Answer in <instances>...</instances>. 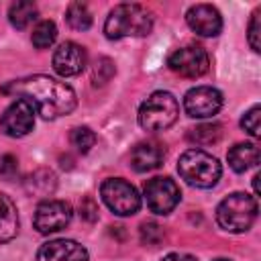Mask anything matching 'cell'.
Here are the masks:
<instances>
[{
  "label": "cell",
  "mask_w": 261,
  "mask_h": 261,
  "mask_svg": "<svg viewBox=\"0 0 261 261\" xmlns=\"http://www.w3.org/2000/svg\"><path fill=\"white\" fill-rule=\"evenodd\" d=\"M2 92L29 100L33 104L35 112H39L47 120H53V118L73 112V108L77 104L75 92L71 86H67L65 82H59L55 77L43 75V73L8 82L2 88Z\"/></svg>",
  "instance_id": "obj_1"
},
{
  "label": "cell",
  "mask_w": 261,
  "mask_h": 261,
  "mask_svg": "<svg viewBox=\"0 0 261 261\" xmlns=\"http://www.w3.org/2000/svg\"><path fill=\"white\" fill-rule=\"evenodd\" d=\"M153 29L151 12L141 4H118L114 6L104 22V35L110 41L124 37H145Z\"/></svg>",
  "instance_id": "obj_2"
},
{
  "label": "cell",
  "mask_w": 261,
  "mask_h": 261,
  "mask_svg": "<svg viewBox=\"0 0 261 261\" xmlns=\"http://www.w3.org/2000/svg\"><path fill=\"white\" fill-rule=\"evenodd\" d=\"M177 171L186 184L200 190L214 188L222 175L218 159L202 149H188L186 153H181L177 161Z\"/></svg>",
  "instance_id": "obj_3"
},
{
  "label": "cell",
  "mask_w": 261,
  "mask_h": 261,
  "mask_svg": "<svg viewBox=\"0 0 261 261\" xmlns=\"http://www.w3.org/2000/svg\"><path fill=\"white\" fill-rule=\"evenodd\" d=\"M257 200L245 192H234L226 196L216 208V222L228 232H245L257 220Z\"/></svg>",
  "instance_id": "obj_4"
},
{
  "label": "cell",
  "mask_w": 261,
  "mask_h": 261,
  "mask_svg": "<svg viewBox=\"0 0 261 261\" xmlns=\"http://www.w3.org/2000/svg\"><path fill=\"white\" fill-rule=\"evenodd\" d=\"M179 116V104L173 94L157 90L139 106V124L145 130H165Z\"/></svg>",
  "instance_id": "obj_5"
},
{
  "label": "cell",
  "mask_w": 261,
  "mask_h": 261,
  "mask_svg": "<svg viewBox=\"0 0 261 261\" xmlns=\"http://www.w3.org/2000/svg\"><path fill=\"white\" fill-rule=\"evenodd\" d=\"M100 196L104 204L116 214V216H133L141 208V196L122 177H108L100 186Z\"/></svg>",
  "instance_id": "obj_6"
},
{
  "label": "cell",
  "mask_w": 261,
  "mask_h": 261,
  "mask_svg": "<svg viewBox=\"0 0 261 261\" xmlns=\"http://www.w3.org/2000/svg\"><path fill=\"white\" fill-rule=\"evenodd\" d=\"M179 186L171 177H153L145 184V202L147 208L159 216L169 214L179 202Z\"/></svg>",
  "instance_id": "obj_7"
},
{
  "label": "cell",
  "mask_w": 261,
  "mask_h": 261,
  "mask_svg": "<svg viewBox=\"0 0 261 261\" xmlns=\"http://www.w3.org/2000/svg\"><path fill=\"white\" fill-rule=\"evenodd\" d=\"M167 65L173 73L181 75V77H200L208 71L210 67V57L206 53L204 47L200 45H186L175 49L169 59Z\"/></svg>",
  "instance_id": "obj_8"
},
{
  "label": "cell",
  "mask_w": 261,
  "mask_h": 261,
  "mask_svg": "<svg viewBox=\"0 0 261 261\" xmlns=\"http://www.w3.org/2000/svg\"><path fill=\"white\" fill-rule=\"evenodd\" d=\"M73 216V208L65 200H43L35 210V228L41 234H51L63 230Z\"/></svg>",
  "instance_id": "obj_9"
},
{
  "label": "cell",
  "mask_w": 261,
  "mask_h": 261,
  "mask_svg": "<svg viewBox=\"0 0 261 261\" xmlns=\"http://www.w3.org/2000/svg\"><path fill=\"white\" fill-rule=\"evenodd\" d=\"M35 108L29 100L16 98L0 116V130L8 137H24L35 126Z\"/></svg>",
  "instance_id": "obj_10"
},
{
  "label": "cell",
  "mask_w": 261,
  "mask_h": 261,
  "mask_svg": "<svg viewBox=\"0 0 261 261\" xmlns=\"http://www.w3.org/2000/svg\"><path fill=\"white\" fill-rule=\"evenodd\" d=\"M222 108V94L212 86H196L184 96V110L192 118H210Z\"/></svg>",
  "instance_id": "obj_11"
},
{
  "label": "cell",
  "mask_w": 261,
  "mask_h": 261,
  "mask_svg": "<svg viewBox=\"0 0 261 261\" xmlns=\"http://www.w3.org/2000/svg\"><path fill=\"white\" fill-rule=\"evenodd\" d=\"M86 61H88L86 49L73 41L61 43L53 53V69L63 77L82 73V69L86 67Z\"/></svg>",
  "instance_id": "obj_12"
},
{
  "label": "cell",
  "mask_w": 261,
  "mask_h": 261,
  "mask_svg": "<svg viewBox=\"0 0 261 261\" xmlns=\"http://www.w3.org/2000/svg\"><path fill=\"white\" fill-rule=\"evenodd\" d=\"M188 27L200 37H216L222 31V16L212 4H196L186 12Z\"/></svg>",
  "instance_id": "obj_13"
},
{
  "label": "cell",
  "mask_w": 261,
  "mask_h": 261,
  "mask_svg": "<svg viewBox=\"0 0 261 261\" xmlns=\"http://www.w3.org/2000/svg\"><path fill=\"white\" fill-rule=\"evenodd\" d=\"M37 261H88V251L71 239H55L39 247Z\"/></svg>",
  "instance_id": "obj_14"
},
{
  "label": "cell",
  "mask_w": 261,
  "mask_h": 261,
  "mask_svg": "<svg viewBox=\"0 0 261 261\" xmlns=\"http://www.w3.org/2000/svg\"><path fill=\"white\" fill-rule=\"evenodd\" d=\"M163 157H165V149L161 143H155V141H145V143H139L133 153H130V167L139 173H145V171H151V169H157L161 163H163Z\"/></svg>",
  "instance_id": "obj_15"
},
{
  "label": "cell",
  "mask_w": 261,
  "mask_h": 261,
  "mask_svg": "<svg viewBox=\"0 0 261 261\" xmlns=\"http://www.w3.org/2000/svg\"><path fill=\"white\" fill-rule=\"evenodd\" d=\"M259 157H261V153H259V147L255 143H237L226 153L228 165L237 173H243V171L255 167L259 163Z\"/></svg>",
  "instance_id": "obj_16"
},
{
  "label": "cell",
  "mask_w": 261,
  "mask_h": 261,
  "mask_svg": "<svg viewBox=\"0 0 261 261\" xmlns=\"http://www.w3.org/2000/svg\"><path fill=\"white\" fill-rule=\"evenodd\" d=\"M18 232V214L14 202L0 192V243H8Z\"/></svg>",
  "instance_id": "obj_17"
},
{
  "label": "cell",
  "mask_w": 261,
  "mask_h": 261,
  "mask_svg": "<svg viewBox=\"0 0 261 261\" xmlns=\"http://www.w3.org/2000/svg\"><path fill=\"white\" fill-rule=\"evenodd\" d=\"M220 137H222V126L216 122H202V124L190 128V133H188V141L194 145H200V147L214 145L220 141Z\"/></svg>",
  "instance_id": "obj_18"
},
{
  "label": "cell",
  "mask_w": 261,
  "mask_h": 261,
  "mask_svg": "<svg viewBox=\"0 0 261 261\" xmlns=\"http://www.w3.org/2000/svg\"><path fill=\"white\" fill-rule=\"evenodd\" d=\"M37 18V6L29 0H18L8 8V20L16 29H27Z\"/></svg>",
  "instance_id": "obj_19"
},
{
  "label": "cell",
  "mask_w": 261,
  "mask_h": 261,
  "mask_svg": "<svg viewBox=\"0 0 261 261\" xmlns=\"http://www.w3.org/2000/svg\"><path fill=\"white\" fill-rule=\"evenodd\" d=\"M24 188L31 194H39V196H47L55 190V175L49 169H37L33 175H29V179L24 181Z\"/></svg>",
  "instance_id": "obj_20"
},
{
  "label": "cell",
  "mask_w": 261,
  "mask_h": 261,
  "mask_svg": "<svg viewBox=\"0 0 261 261\" xmlns=\"http://www.w3.org/2000/svg\"><path fill=\"white\" fill-rule=\"evenodd\" d=\"M65 20L75 31H86L92 27V14L84 2H71L65 10Z\"/></svg>",
  "instance_id": "obj_21"
},
{
  "label": "cell",
  "mask_w": 261,
  "mask_h": 261,
  "mask_svg": "<svg viewBox=\"0 0 261 261\" xmlns=\"http://www.w3.org/2000/svg\"><path fill=\"white\" fill-rule=\"evenodd\" d=\"M57 39V27L53 20H41L37 22V27L33 29V35H31V41L37 49H47L55 43Z\"/></svg>",
  "instance_id": "obj_22"
},
{
  "label": "cell",
  "mask_w": 261,
  "mask_h": 261,
  "mask_svg": "<svg viewBox=\"0 0 261 261\" xmlns=\"http://www.w3.org/2000/svg\"><path fill=\"white\" fill-rule=\"evenodd\" d=\"M69 141L80 153H88L96 145V133L90 126H75L69 135Z\"/></svg>",
  "instance_id": "obj_23"
},
{
  "label": "cell",
  "mask_w": 261,
  "mask_h": 261,
  "mask_svg": "<svg viewBox=\"0 0 261 261\" xmlns=\"http://www.w3.org/2000/svg\"><path fill=\"white\" fill-rule=\"evenodd\" d=\"M114 63L108 59V57H100L96 59L94 63V69H92V82L94 86H104L112 75H114Z\"/></svg>",
  "instance_id": "obj_24"
},
{
  "label": "cell",
  "mask_w": 261,
  "mask_h": 261,
  "mask_svg": "<svg viewBox=\"0 0 261 261\" xmlns=\"http://www.w3.org/2000/svg\"><path fill=\"white\" fill-rule=\"evenodd\" d=\"M259 118H261V108L255 104L253 108H249L245 114H243V118H241V126L251 135V137H259L261 135V126H259Z\"/></svg>",
  "instance_id": "obj_25"
},
{
  "label": "cell",
  "mask_w": 261,
  "mask_h": 261,
  "mask_svg": "<svg viewBox=\"0 0 261 261\" xmlns=\"http://www.w3.org/2000/svg\"><path fill=\"white\" fill-rule=\"evenodd\" d=\"M259 35H261V8H257V10L253 12V18H251V22H249V35H247L249 45H251V49H253L255 53L261 51Z\"/></svg>",
  "instance_id": "obj_26"
},
{
  "label": "cell",
  "mask_w": 261,
  "mask_h": 261,
  "mask_svg": "<svg viewBox=\"0 0 261 261\" xmlns=\"http://www.w3.org/2000/svg\"><path fill=\"white\" fill-rule=\"evenodd\" d=\"M163 239V230H161V226L159 224H155V222H143L141 224V241L145 243V245H157L159 241Z\"/></svg>",
  "instance_id": "obj_27"
},
{
  "label": "cell",
  "mask_w": 261,
  "mask_h": 261,
  "mask_svg": "<svg viewBox=\"0 0 261 261\" xmlns=\"http://www.w3.org/2000/svg\"><path fill=\"white\" fill-rule=\"evenodd\" d=\"M18 173V161L14 155H2L0 157V175L4 179H12Z\"/></svg>",
  "instance_id": "obj_28"
},
{
  "label": "cell",
  "mask_w": 261,
  "mask_h": 261,
  "mask_svg": "<svg viewBox=\"0 0 261 261\" xmlns=\"http://www.w3.org/2000/svg\"><path fill=\"white\" fill-rule=\"evenodd\" d=\"M80 210H82V216H84L86 220H90V222H94V220L98 218V208H96V204H94L90 198L80 204Z\"/></svg>",
  "instance_id": "obj_29"
},
{
  "label": "cell",
  "mask_w": 261,
  "mask_h": 261,
  "mask_svg": "<svg viewBox=\"0 0 261 261\" xmlns=\"http://www.w3.org/2000/svg\"><path fill=\"white\" fill-rule=\"evenodd\" d=\"M161 261H198V259L194 255H188V253H169Z\"/></svg>",
  "instance_id": "obj_30"
},
{
  "label": "cell",
  "mask_w": 261,
  "mask_h": 261,
  "mask_svg": "<svg viewBox=\"0 0 261 261\" xmlns=\"http://www.w3.org/2000/svg\"><path fill=\"white\" fill-rule=\"evenodd\" d=\"M259 179H261V173H255V177H253V190H255L257 196H259Z\"/></svg>",
  "instance_id": "obj_31"
},
{
  "label": "cell",
  "mask_w": 261,
  "mask_h": 261,
  "mask_svg": "<svg viewBox=\"0 0 261 261\" xmlns=\"http://www.w3.org/2000/svg\"><path fill=\"white\" fill-rule=\"evenodd\" d=\"M214 261H230V259H214Z\"/></svg>",
  "instance_id": "obj_32"
}]
</instances>
